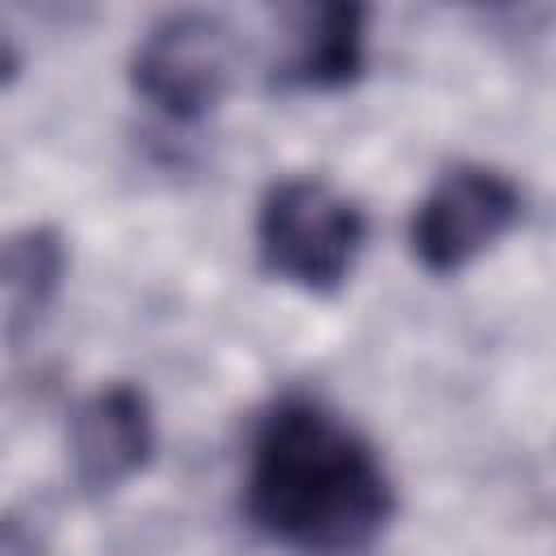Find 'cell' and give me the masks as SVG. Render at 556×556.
<instances>
[{"label":"cell","instance_id":"277c9868","mask_svg":"<svg viewBox=\"0 0 556 556\" xmlns=\"http://www.w3.org/2000/svg\"><path fill=\"white\" fill-rule=\"evenodd\" d=\"M521 217V187L495 165H452L421 195L408 222V248L421 269L456 274L495 248Z\"/></svg>","mask_w":556,"mask_h":556},{"label":"cell","instance_id":"8992f818","mask_svg":"<svg viewBox=\"0 0 556 556\" xmlns=\"http://www.w3.org/2000/svg\"><path fill=\"white\" fill-rule=\"evenodd\" d=\"M365 65V9L361 4H313L291 17L287 52L274 65V83L330 91Z\"/></svg>","mask_w":556,"mask_h":556},{"label":"cell","instance_id":"3957f363","mask_svg":"<svg viewBox=\"0 0 556 556\" xmlns=\"http://www.w3.org/2000/svg\"><path fill=\"white\" fill-rule=\"evenodd\" d=\"M235 61V30L217 13H165L130 52V87L161 117L200 122L230 91Z\"/></svg>","mask_w":556,"mask_h":556},{"label":"cell","instance_id":"5b68a950","mask_svg":"<svg viewBox=\"0 0 556 556\" xmlns=\"http://www.w3.org/2000/svg\"><path fill=\"white\" fill-rule=\"evenodd\" d=\"M156 417L135 382L96 387L70 417V473L83 495H109L148 469Z\"/></svg>","mask_w":556,"mask_h":556},{"label":"cell","instance_id":"7a4b0ae2","mask_svg":"<svg viewBox=\"0 0 556 556\" xmlns=\"http://www.w3.org/2000/svg\"><path fill=\"white\" fill-rule=\"evenodd\" d=\"M369 239L365 208L334 182L295 174L278 178L256 208L261 265L313 295H330L348 282Z\"/></svg>","mask_w":556,"mask_h":556},{"label":"cell","instance_id":"52a82bcc","mask_svg":"<svg viewBox=\"0 0 556 556\" xmlns=\"http://www.w3.org/2000/svg\"><path fill=\"white\" fill-rule=\"evenodd\" d=\"M65 278V243L52 226H26L4 243V339L17 352L43 313L52 308Z\"/></svg>","mask_w":556,"mask_h":556},{"label":"cell","instance_id":"6da1fadb","mask_svg":"<svg viewBox=\"0 0 556 556\" xmlns=\"http://www.w3.org/2000/svg\"><path fill=\"white\" fill-rule=\"evenodd\" d=\"M243 513L291 556H369L395 486L352 421L313 395H287L252 430Z\"/></svg>","mask_w":556,"mask_h":556}]
</instances>
